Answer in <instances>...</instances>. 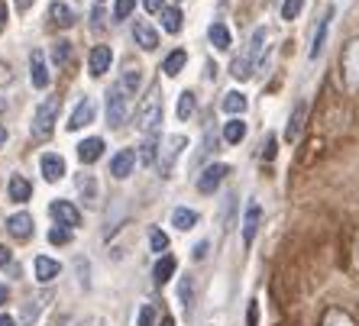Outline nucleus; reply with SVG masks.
Segmentation results:
<instances>
[{
    "instance_id": "nucleus-4",
    "label": "nucleus",
    "mask_w": 359,
    "mask_h": 326,
    "mask_svg": "<svg viewBox=\"0 0 359 326\" xmlns=\"http://www.w3.org/2000/svg\"><path fill=\"white\" fill-rule=\"evenodd\" d=\"M130 104H133V94L117 81L107 94V123L110 126H123L126 117H130Z\"/></svg>"
},
{
    "instance_id": "nucleus-53",
    "label": "nucleus",
    "mask_w": 359,
    "mask_h": 326,
    "mask_svg": "<svg viewBox=\"0 0 359 326\" xmlns=\"http://www.w3.org/2000/svg\"><path fill=\"white\" fill-rule=\"evenodd\" d=\"M162 326H175V320H172V317H162Z\"/></svg>"
},
{
    "instance_id": "nucleus-20",
    "label": "nucleus",
    "mask_w": 359,
    "mask_h": 326,
    "mask_svg": "<svg viewBox=\"0 0 359 326\" xmlns=\"http://www.w3.org/2000/svg\"><path fill=\"white\" fill-rule=\"evenodd\" d=\"M330 23H334V7H330L324 17H320V26L314 29V42H311V59H318L320 52H324V42H327V29H330Z\"/></svg>"
},
{
    "instance_id": "nucleus-12",
    "label": "nucleus",
    "mask_w": 359,
    "mask_h": 326,
    "mask_svg": "<svg viewBox=\"0 0 359 326\" xmlns=\"http://www.w3.org/2000/svg\"><path fill=\"white\" fill-rule=\"evenodd\" d=\"M133 168H136V152L133 149H123V152H117V155L110 159V175L117 178V181H123Z\"/></svg>"
},
{
    "instance_id": "nucleus-51",
    "label": "nucleus",
    "mask_w": 359,
    "mask_h": 326,
    "mask_svg": "<svg viewBox=\"0 0 359 326\" xmlns=\"http://www.w3.org/2000/svg\"><path fill=\"white\" fill-rule=\"evenodd\" d=\"M33 7V0H17V10H29Z\"/></svg>"
},
{
    "instance_id": "nucleus-1",
    "label": "nucleus",
    "mask_w": 359,
    "mask_h": 326,
    "mask_svg": "<svg viewBox=\"0 0 359 326\" xmlns=\"http://www.w3.org/2000/svg\"><path fill=\"white\" fill-rule=\"evenodd\" d=\"M269 42V29L266 26H259L256 33H252V39L246 42V49L240 52L233 59V68H230V75L236 78V81H250L252 75H256V68H259V59H262V49H266Z\"/></svg>"
},
{
    "instance_id": "nucleus-11",
    "label": "nucleus",
    "mask_w": 359,
    "mask_h": 326,
    "mask_svg": "<svg viewBox=\"0 0 359 326\" xmlns=\"http://www.w3.org/2000/svg\"><path fill=\"white\" fill-rule=\"evenodd\" d=\"M29 75H33V87H39V91H46V87H49V68H46V52L36 49L33 55H29Z\"/></svg>"
},
{
    "instance_id": "nucleus-22",
    "label": "nucleus",
    "mask_w": 359,
    "mask_h": 326,
    "mask_svg": "<svg viewBox=\"0 0 359 326\" xmlns=\"http://www.w3.org/2000/svg\"><path fill=\"white\" fill-rule=\"evenodd\" d=\"M29 197H33V184L26 181L23 175H13V178H10V201L26 204Z\"/></svg>"
},
{
    "instance_id": "nucleus-38",
    "label": "nucleus",
    "mask_w": 359,
    "mask_h": 326,
    "mask_svg": "<svg viewBox=\"0 0 359 326\" xmlns=\"http://www.w3.org/2000/svg\"><path fill=\"white\" fill-rule=\"evenodd\" d=\"M156 136H146V143H142V152H140V159L142 165H152V159H156Z\"/></svg>"
},
{
    "instance_id": "nucleus-23",
    "label": "nucleus",
    "mask_w": 359,
    "mask_h": 326,
    "mask_svg": "<svg viewBox=\"0 0 359 326\" xmlns=\"http://www.w3.org/2000/svg\"><path fill=\"white\" fill-rule=\"evenodd\" d=\"M184 65H188V52H184V49H175V52H168V59L162 62V71H165L168 78H175V75H182Z\"/></svg>"
},
{
    "instance_id": "nucleus-48",
    "label": "nucleus",
    "mask_w": 359,
    "mask_h": 326,
    "mask_svg": "<svg viewBox=\"0 0 359 326\" xmlns=\"http://www.w3.org/2000/svg\"><path fill=\"white\" fill-rule=\"evenodd\" d=\"M0 326H17V320L7 317V313H0Z\"/></svg>"
},
{
    "instance_id": "nucleus-37",
    "label": "nucleus",
    "mask_w": 359,
    "mask_h": 326,
    "mask_svg": "<svg viewBox=\"0 0 359 326\" xmlns=\"http://www.w3.org/2000/svg\"><path fill=\"white\" fill-rule=\"evenodd\" d=\"M149 246H152V252L165 255V252H168V236L162 233V229H152V233H149Z\"/></svg>"
},
{
    "instance_id": "nucleus-15",
    "label": "nucleus",
    "mask_w": 359,
    "mask_h": 326,
    "mask_svg": "<svg viewBox=\"0 0 359 326\" xmlns=\"http://www.w3.org/2000/svg\"><path fill=\"white\" fill-rule=\"evenodd\" d=\"M7 229H10V236H13V239H20V243H23V239H29V236H33V217L20 210V213H13V217L7 220Z\"/></svg>"
},
{
    "instance_id": "nucleus-14",
    "label": "nucleus",
    "mask_w": 359,
    "mask_h": 326,
    "mask_svg": "<svg viewBox=\"0 0 359 326\" xmlns=\"http://www.w3.org/2000/svg\"><path fill=\"white\" fill-rule=\"evenodd\" d=\"M33 271H36V281H42V285H49V281H55V278H59L62 265H59L55 259H49V255H36Z\"/></svg>"
},
{
    "instance_id": "nucleus-28",
    "label": "nucleus",
    "mask_w": 359,
    "mask_h": 326,
    "mask_svg": "<svg viewBox=\"0 0 359 326\" xmlns=\"http://www.w3.org/2000/svg\"><path fill=\"white\" fill-rule=\"evenodd\" d=\"M243 136H246V123H243V120H226V126H224V139H226V143L236 146Z\"/></svg>"
},
{
    "instance_id": "nucleus-6",
    "label": "nucleus",
    "mask_w": 359,
    "mask_h": 326,
    "mask_svg": "<svg viewBox=\"0 0 359 326\" xmlns=\"http://www.w3.org/2000/svg\"><path fill=\"white\" fill-rule=\"evenodd\" d=\"M184 146H188V139L184 136H168L165 143H162V149H159V168L162 171H172L175 168V162H178V155L184 152Z\"/></svg>"
},
{
    "instance_id": "nucleus-52",
    "label": "nucleus",
    "mask_w": 359,
    "mask_h": 326,
    "mask_svg": "<svg viewBox=\"0 0 359 326\" xmlns=\"http://www.w3.org/2000/svg\"><path fill=\"white\" fill-rule=\"evenodd\" d=\"M7 143V129H4V126H0V146Z\"/></svg>"
},
{
    "instance_id": "nucleus-30",
    "label": "nucleus",
    "mask_w": 359,
    "mask_h": 326,
    "mask_svg": "<svg viewBox=\"0 0 359 326\" xmlns=\"http://www.w3.org/2000/svg\"><path fill=\"white\" fill-rule=\"evenodd\" d=\"M208 36H210V42H214L217 49H230V29H226L224 23H210Z\"/></svg>"
},
{
    "instance_id": "nucleus-26",
    "label": "nucleus",
    "mask_w": 359,
    "mask_h": 326,
    "mask_svg": "<svg viewBox=\"0 0 359 326\" xmlns=\"http://www.w3.org/2000/svg\"><path fill=\"white\" fill-rule=\"evenodd\" d=\"M49 17H52V23L62 26V29H68V26H75V17H72V10H68L65 3H59V0H55V3L49 7Z\"/></svg>"
},
{
    "instance_id": "nucleus-34",
    "label": "nucleus",
    "mask_w": 359,
    "mask_h": 326,
    "mask_svg": "<svg viewBox=\"0 0 359 326\" xmlns=\"http://www.w3.org/2000/svg\"><path fill=\"white\" fill-rule=\"evenodd\" d=\"M194 107H198V101H194L191 91L182 94V101H178V120H191L194 117Z\"/></svg>"
},
{
    "instance_id": "nucleus-19",
    "label": "nucleus",
    "mask_w": 359,
    "mask_h": 326,
    "mask_svg": "<svg viewBox=\"0 0 359 326\" xmlns=\"http://www.w3.org/2000/svg\"><path fill=\"white\" fill-rule=\"evenodd\" d=\"M100 155H104V139H100V136H91V139H84V143L78 146V159H81L84 165H94Z\"/></svg>"
},
{
    "instance_id": "nucleus-31",
    "label": "nucleus",
    "mask_w": 359,
    "mask_h": 326,
    "mask_svg": "<svg viewBox=\"0 0 359 326\" xmlns=\"http://www.w3.org/2000/svg\"><path fill=\"white\" fill-rule=\"evenodd\" d=\"M140 81H142L140 65H126V68H123V78H120V84H123L130 94H136V91H140Z\"/></svg>"
},
{
    "instance_id": "nucleus-46",
    "label": "nucleus",
    "mask_w": 359,
    "mask_h": 326,
    "mask_svg": "<svg viewBox=\"0 0 359 326\" xmlns=\"http://www.w3.org/2000/svg\"><path fill=\"white\" fill-rule=\"evenodd\" d=\"M4 265H10V249L7 246H0V268Z\"/></svg>"
},
{
    "instance_id": "nucleus-43",
    "label": "nucleus",
    "mask_w": 359,
    "mask_h": 326,
    "mask_svg": "<svg viewBox=\"0 0 359 326\" xmlns=\"http://www.w3.org/2000/svg\"><path fill=\"white\" fill-rule=\"evenodd\" d=\"M262 159H269V162L276 159V136H269V139H266V149H262Z\"/></svg>"
},
{
    "instance_id": "nucleus-9",
    "label": "nucleus",
    "mask_w": 359,
    "mask_h": 326,
    "mask_svg": "<svg viewBox=\"0 0 359 326\" xmlns=\"http://www.w3.org/2000/svg\"><path fill=\"white\" fill-rule=\"evenodd\" d=\"M39 168H42V178H46V181H52V184L65 178V159H62V155H55V152H46V155L39 159Z\"/></svg>"
},
{
    "instance_id": "nucleus-16",
    "label": "nucleus",
    "mask_w": 359,
    "mask_h": 326,
    "mask_svg": "<svg viewBox=\"0 0 359 326\" xmlns=\"http://www.w3.org/2000/svg\"><path fill=\"white\" fill-rule=\"evenodd\" d=\"M110 62H114V52H110V45H94V49H91V59H88V65H91V75L94 78L107 75Z\"/></svg>"
},
{
    "instance_id": "nucleus-25",
    "label": "nucleus",
    "mask_w": 359,
    "mask_h": 326,
    "mask_svg": "<svg viewBox=\"0 0 359 326\" xmlns=\"http://www.w3.org/2000/svg\"><path fill=\"white\" fill-rule=\"evenodd\" d=\"M175 268H178V262L165 252V255L159 259V265H156V271H152V275H156V285H165V281H172V275H175Z\"/></svg>"
},
{
    "instance_id": "nucleus-7",
    "label": "nucleus",
    "mask_w": 359,
    "mask_h": 326,
    "mask_svg": "<svg viewBox=\"0 0 359 326\" xmlns=\"http://www.w3.org/2000/svg\"><path fill=\"white\" fill-rule=\"evenodd\" d=\"M226 171H230V168H226L224 162H214V165H208L204 171H201V178H198V191L201 194H214L220 187V181L226 178Z\"/></svg>"
},
{
    "instance_id": "nucleus-32",
    "label": "nucleus",
    "mask_w": 359,
    "mask_h": 326,
    "mask_svg": "<svg viewBox=\"0 0 359 326\" xmlns=\"http://www.w3.org/2000/svg\"><path fill=\"white\" fill-rule=\"evenodd\" d=\"M52 62H55V65L59 68H65V65H72V42H55V45H52Z\"/></svg>"
},
{
    "instance_id": "nucleus-44",
    "label": "nucleus",
    "mask_w": 359,
    "mask_h": 326,
    "mask_svg": "<svg viewBox=\"0 0 359 326\" xmlns=\"http://www.w3.org/2000/svg\"><path fill=\"white\" fill-rule=\"evenodd\" d=\"M162 7H165V0H146V10H149V13H162Z\"/></svg>"
},
{
    "instance_id": "nucleus-50",
    "label": "nucleus",
    "mask_w": 359,
    "mask_h": 326,
    "mask_svg": "<svg viewBox=\"0 0 359 326\" xmlns=\"http://www.w3.org/2000/svg\"><path fill=\"white\" fill-rule=\"evenodd\" d=\"M10 301V291H7V288H4V285H0V307H4V304H7Z\"/></svg>"
},
{
    "instance_id": "nucleus-35",
    "label": "nucleus",
    "mask_w": 359,
    "mask_h": 326,
    "mask_svg": "<svg viewBox=\"0 0 359 326\" xmlns=\"http://www.w3.org/2000/svg\"><path fill=\"white\" fill-rule=\"evenodd\" d=\"M49 243L52 246H68L72 243V226H52V233H49Z\"/></svg>"
},
{
    "instance_id": "nucleus-5",
    "label": "nucleus",
    "mask_w": 359,
    "mask_h": 326,
    "mask_svg": "<svg viewBox=\"0 0 359 326\" xmlns=\"http://www.w3.org/2000/svg\"><path fill=\"white\" fill-rule=\"evenodd\" d=\"M340 78L350 91H359V39H350L340 55Z\"/></svg>"
},
{
    "instance_id": "nucleus-2",
    "label": "nucleus",
    "mask_w": 359,
    "mask_h": 326,
    "mask_svg": "<svg viewBox=\"0 0 359 326\" xmlns=\"http://www.w3.org/2000/svg\"><path fill=\"white\" fill-rule=\"evenodd\" d=\"M162 126V87L152 84L149 91L142 94V101L136 104V129L142 136H156Z\"/></svg>"
},
{
    "instance_id": "nucleus-39",
    "label": "nucleus",
    "mask_w": 359,
    "mask_h": 326,
    "mask_svg": "<svg viewBox=\"0 0 359 326\" xmlns=\"http://www.w3.org/2000/svg\"><path fill=\"white\" fill-rule=\"evenodd\" d=\"M136 10V0H117L114 3V20H126Z\"/></svg>"
},
{
    "instance_id": "nucleus-3",
    "label": "nucleus",
    "mask_w": 359,
    "mask_h": 326,
    "mask_svg": "<svg viewBox=\"0 0 359 326\" xmlns=\"http://www.w3.org/2000/svg\"><path fill=\"white\" fill-rule=\"evenodd\" d=\"M59 107H62V97H46V101L36 107L33 113V139L36 143H46L55 129V120H59Z\"/></svg>"
},
{
    "instance_id": "nucleus-41",
    "label": "nucleus",
    "mask_w": 359,
    "mask_h": 326,
    "mask_svg": "<svg viewBox=\"0 0 359 326\" xmlns=\"http://www.w3.org/2000/svg\"><path fill=\"white\" fill-rule=\"evenodd\" d=\"M194 288H191V281H182V304H184V310H191L194 307Z\"/></svg>"
},
{
    "instance_id": "nucleus-18",
    "label": "nucleus",
    "mask_w": 359,
    "mask_h": 326,
    "mask_svg": "<svg viewBox=\"0 0 359 326\" xmlns=\"http://www.w3.org/2000/svg\"><path fill=\"white\" fill-rule=\"evenodd\" d=\"M88 123H94V101L91 97H84V101L75 107L72 120H68V129L75 133V129H81V126H88Z\"/></svg>"
},
{
    "instance_id": "nucleus-24",
    "label": "nucleus",
    "mask_w": 359,
    "mask_h": 326,
    "mask_svg": "<svg viewBox=\"0 0 359 326\" xmlns=\"http://www.w3.org/2000/svg\"><path fill=\"white\" fill-rule=\"evenodd\" d=\"M172 223H175V229H194V226H198V210L175 207V213H172Z\"/></svg>"
},
{
    "instance_id": "nucleus-8",
    "label": "nucleus",
    "mask_w": 359,
    "mask_h": 326,
    "mask_svg": "<svg viewBox=\"0 0 359 326\" xmlns=\"http://www.w3.org/2000/svg\"><path fill=\"white\" fill-rule=\"evenodd\" d=\"M304 120H308V104L298 101L294 104V110H292V117H288V126H285V143L288 146L298 143L301 129H304Z\"/></svg>"
},
{
    "instance_id": "nucleus-54",
    "label": "nucleus",
    "mask_w": 359,
    "mask_h": 326,
    "mask_svg": "<svg viewBox=\"0 0 359 326\" xmlns=\"http://www.w3.org/2000/svg\"><path fill=\"white\" fill-rule=\"evenodd\" d=\"M356 259H359V249H356Z\"/></svg>"
},
{
    "instance_id": "nucleus-13",
    "label": "nucleus",
    "mask_w": 359,
    "mask_h": 326,
    "mask_svg": "<svg viewBox=\"0 0 359 326\" xmlns=\"http://www.w3.org/2000/svg\"><path fill=\"white\" fill-rule=\"evenodd\" d=\"M259 223H262V207L256 201H250V207H246V217H243V243H246V246L256 239V229H259Z\"/></svg>"
},
{
    "instance_id": "nucleus-49",
    "label": "nucleus",
    "mask_w": 359,
    "mask_h": 326,
    "mask_svg": "<svg viewBox=\"0 0 359 326\" xmlns=\"http://www.w3.org/2000/svg\"><path fill=\"white\" fill-rule=\"evenodd\" d=\"M246 323L256 326V304H250V317H246Z\"/></svg>"
},
{
    "instance_id": "nucleus-36",
    "label": "nucleus",
    "mask_w": 359,
    "mask_h": 326,
    "mask_svg": "<svg viewBox=\"0 0 359 326\" xmlns=\"http://www.w3.org/2000/svg\"><path fill=\"white\" fill-rule=\"evenodd\" d=\"M301 10H304V0H282V20H298Z\"/></svg>"
},
{
    "instance_id": "nucleus-29",
    "label": "nucleus",
    "mask_w": 359,
    "mask_h": 326,
    "mask_svg": "<svg viewBox=\"0 0 359 326\" xmlns=\"http://www.w3.org/2000/svg\"><path fill=\"white\" fill-rule=\"evenodd\" d=\"M78 191L88 197V204H97V181H94L88 171H81V175H78Z\"/></svg>"
},
{
    "instance_id": "nucleus-40",
    "label": "nucleus",
    "mask_w": 359,
    "mask_h": 326,
    "mask_svg": "<svg viewBox=\"0 0 359 326\" xmlns=\"http://www.w3.org/2000/svg\"><path fill=\"white\" fill-rule=\"evenodd\" d=\"M136 326H156V310L149 304H142L140 307V317H136Z\"/></svg>"
},
{
    "instance_id": "nucleus-17",
    "label": "nucleus",
    "mask_w": 359,
    "mask_h": 326,
    "mask_svg": "<svg viewBox=\"0 0 359 326\" xmlns=\"http://www.w3.org/2000/svg\"><path fill=\"white\" fill-rule=\"evenodd\" d=\"M133 39L140 42V49H146V52H156V45H159V33H156V29H152L146 20H136Z\"/></svg>"
},
{
    "instance_id": "nucleus-10",
    "label": "nucleus",
    "mask_w": 359,
    "mask_h": 326,
    "mask_svg": "<svg viewBox=\"0 0 359 326\" xmlns=\"http://www.w3.org/2000/svg\"><path fill=\"white\" fill-rule=\"evenodd\" d=\"M49 213L55 217V223L72 226V229H75V226L81 223V213H78V207H75V204H68V201H52Z\"/></svg>"
},
{
    "instance_id": "nucleus-45",
    "label": "nucleus",
    "mask_w": 359,
    "mask_h": 326,
    "mask_svg": "<svg viewBox=\"0 0 359 326\" xmlns=\"http://www.w3.org/2000/svg\"><path fill=\"white\" fill-rule=\"evenodd\" d=\"M4 26H7V3L0 0V33H4Z\"/></svg>"
},
{
    "instance_id": "nucleus-33",
    "label": "nucleus",
    "mask_w": 359,
    "mask_h": 326,
    "mask_svg": "<svg viewBox=\"0 0 359 326\" xmlns=\"http://www.w3.org/2000/svg\"><path fill=\"white\" fill-rule=\"evenodd\" d=\"M224 110H226V113H233V117H240L243 110H246V94L230 91V94L224 97Z\"/></svg>"
},
{
    "instance_id": "nucleus-47",
    "label": "nucleus",
    "mask_w": 359,
    "mask_h": 326,
    "mask_svg": "<svg viewBox=\"0 0 359 326\" xmlns=\"http://www.w3.org/2000/svg\"><path fill=\"white\" fill-rule=\"evenodd\" d=\"M204 252H208V243H198L194 246V259H204Z\"/></svg>"
},
{
    "instance_id": "nucleus-21",
    "label": "nucleus",
    "mask_w": 359,
    "mask_h": 326,
    "mask_svg": "<svg viewBox=\"0 0 359 326\" xmlns=\"http://www.w3.org/2000/svg\"><path fill=\"white\" fill-rule=\"evenodd\" d=\"M320 326H356V320L343 307H327L324 313H320Z\"/></svg>"
},
{
    "instance_id": "nucleus-42",
    "label": "nucleus",
    "mask_w": 359,
    "mask_h": 326,
    "mask_svg": "<svg viewBox=\"0 0 359 326\" xmlns=\"http://www.w3.org/2000/svg\"><path fill=\"white\" fill-rule=\"evenodd\" d=\"M10 81H13V68H10L7 62H0V87H7Z\"/></svg>"
},
{
    "instance_id": "nucleus-27",
    "label": "nucleus",
    "mask_w": 359,
    "mask_h": 326,
    "mask_svg": "<svg viewBox=\"0 0 359 326\" xmlns=\"http://www.w3.org/2000/svg\"><path fill=\"white\" fill-rule=\"evenodd\" d=\"M162 29H165V33H178V29H182V10L178 7H162Z\"/></svg>"
}]
</instances>
